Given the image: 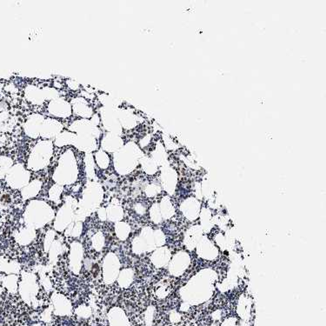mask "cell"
<instances>
[{"label":"cell","mask_w":326,"mask_h":326,"mask_svg":"<svg viewBox=\"0 0 326 326\" xmlns=\"http://www.w3.org/2000/svg\"><path fill=\"white\" fill-rule=\"evenodd\" d=\"M25 222L27 227L36 229L42 227L53 218L52 209L42 202H32L25 211Z\"/></svg>","instance_id":"obj_1"},{"label":"cell","mask_w":326,"mask_h":326,"mask_svg":"<svg viewBox=\"0 0 326 326\" xmlns=\"http://www.w3.org/2000/svg\"><path fill=\"white\" fill-rule=\"evenodd\" d=\"M19 293L21 295L22 298L26 303H32L34 300L38 286H37V280L33 274L24 273L22 276V280L18 285Z\"/></svg>","instance_id":"obj_2"},{"label":"cell","mask_w":326,"mask_h":326,"mask_svg":"<svg viewBox=\"0 0 326 326\" xmlns=\"http://www.w3.org/2000/svg\"><path fill=\"white\" fill-rule=\"evenodd\" d=\"M120 269V263L117 257L110 253L105 257L103 263V272H104V279L106 284H112L115 280Z\"/></svg>","instance_id":"obj_3"},{"label":"cell","mask_w":326,"mask_h":326,"mask_svg":"<svg viewBox=\"0 0 326 326\" xmlns=\"http://www.w3.org/2000/svg\"><path fill=\"white\" fill-rule=\"evenodd\" d=\"M73 217V210L72 208L66 204L62 207V209L59 211L57 215L56 221H55V229L58 231H63L64 229L68 227Z\"/></svg>","instance_id":"obj_4"},{"label":"cell","mask_w":326,"mask_h":326,"mask_svg":"<svg viewBox=\"0 0 326 326\" xmlns=\"http://www.w3.org/2000/svg\"><path fill=\"white\" fill-rule=\"evenodd\" d=\"M54 312L57 315H70L71 312V305L70 301L63 295L55 294L53 297Z\"/></svg>","instance_id":"obj_5"},{"label":"cell","mask_w":326,"mask_h":326,"mask_svg":"<svg viewBox=\"0 0 326 326\" xmlns=\"http://www.w3.org/2000/svg\"><path fill=\"white\" fill-rule=\"evenodd\" d=\"M82 258H83L82 246L78 243H74L70 249V266L71 270L75 273H78V271L80 270Z\"/></svg>","instance_id":"obj_6"},{"label":"cell","mask_w":326,"mask_h":326,"mask_svg":"<svg viewBox=\"0 0 326 326\" xmlns=\"http://www.w3.org/2000/svg\"><path fill=\"white\" fill-rule=\"evenodd\" d=\"M109 323L111 326H130L127 316L120 308H113L108 314Z\"/></svg>","instance_id":"obj_7"},{"label":"cell","mask_w":326,"mask_h":326,"mask_svg":"<svg viewBox=\"0 0 326 326\" xmlns=\"http://www.w3.org/2000/svg\"><path fill=\"white\" fill-rule=\"evenodd\" d=\"M26 181H27V177L25 175V172L18 167L13 169L8 176V183L10 184V186L14 188L21 187L25 185Z\"/></svg>","instance_id":"obj_8"},{"label":"cell","mask_w":326,"mask_h":326,"mask_svg":"<svg viewBox=\"0 0 326 326\" xmlns=\"http://www.w3.org/2000/svg\"><path fill=\"white\" fill-rule=\"evenodd\" d=\"M36 232L34 229L30 228V227H25L22 228L16 232L15 239L16 241L21 245V246H26L32 242L33 239L35 238Z\"/></svg>","instance_id":"obj_9"},{"label":"cell","mask_w":326,"mask_h":326,"mask_svg":"<svg viewBox=\"0 0 326 326\" xmlns=\"http://www.w3.org/2000/svg\"><path fill=\"white\" fill-rule=\"evenodd\" d=\"M19 269H20V267L16 262L0 259V271L9 275V274L17 273Z\"/></svg>","instance_id":"obj_10"},{"label":"cell","mask_w":326,"mask_h":326,"mask_svg":"<svg viewBox=\"0 0 326 326\" xmlns=\"http://www.w3.org/2000/svg\"><path fill=\"white\" fill-rule=\"evenodd\" d=\"M3 284L7 291L11 293H15L18 291V277L15 274H9L7 276L3 277Z\"/></svg>","instance_id":"obj_11"},{"label":"cell","mask_w":326,"mask_h":326,"mask_svg":"<svg viewBox=\"0 0 326 326\" xmlns=\"http://www.w3.org/2000/svg\"><path fill=\"white\" fill-rule=\"evenodd\" d=\"M106 214H107V218H109V220L111 221H118L122 217H121L122 210L120 207L114 206V205L109 207L106 210Z\"/></svg>","instance_id":"obj_12"},{"label":"cell","mask_w":326,"mask_h":326,"mask_svg":"<svg viewBox=\"0 0 326 326\" xmlns=\"http://www.w3.org/2000/svg\"><path fill=\"white\" fill-rule=\"evenodd\" d=\"M92 246L94 247V249L98 252H100L103 249V247L105 246V238L101 232H98L92 238Z\"/></svg>","instance_id":"obj_13"},{"label":"cell","mask_w":326,"mask_h":326,"mask_svg":"<svg viewBox=\"0 0 326 326\" xmlns=\"http://www.w3.org/2000/svg\"><path fill=\"white\" fill-rule=\"evenodd\" d=\"M76 313H77V316H79L81 318H84V319H87L89 318L91 314V309L87 307V306H79L78 308L76 310Z\"/></svg>","instance_id":"obj_14"},{"label":"cell","mask_w":326,"mask_h":326,"mask_svg":"<svg viewBox=\"0 0 326 326\" xmlns=\"http://www.w3.org/2000/svg\"><path fill=\"white\" fill-rule=\"evenodd\" d=\"M126 227H127V225H124V223H119L116 225L117 236L120 239H125L127 236V232H125L126 231Z\"/></svg>","instance_id":"obj_15"},{"label":"cell","mask_w":326,"mask_h":326,"mask_svg":"<svg viewBox=\"0 0 326 326\" xmlns=\"http://www.w3.org/2000/svg\"><path fill=\"white\" fill-rule=\"evenodd\" d=\"M10 167V163L6 159L0 158V178H3Z\"/></svg>","instance_id":"obj_16"},{"label":"cell","mask_w":326,"mask_h":326,"mask_svg":"<svg viewBox=\"0 0 326 326\" xmlns=\"http://www.w3.org/2000/svg\"><path fill=\"white\" fill-rule=\"evenodd\" d=\"M54 237H55V233H54V232H53V231H51V232L47 233V235H46V243H45L46 251L49 249L50 246L53 245Z\"/></svg>","instance_id":"obj_17"},{"label":"cell","mask_w":326,"mask_h":326,"mask_svg":"<svg viewBox=\"0 0 326 326\" xmlns=\"http://www.w3.org/2000/svg\"><path fill=\"white\" fill-rule=\"evenodd\" d=\"M70 232H71V233H70L71 236H75V237H77V236L79 235V234L81 233V230H82V225H81L80 223H77L76 225H74L73 227H72V225L70 226Z\"/></svg>","instance_id":"obj_18"},{"label":"cell","mask_w":326,"mask_h":326,"mask_svg":"<svg viewBox=\"0 0 326 326\" xmlns=\"http://www.w3.org/2000/svg\"><path fill=\"white\" fill-rule=\"evenodd\" d=\"M60 193H61V189H60V187H56V186L53 187V190L51 191V193H50L51 198L54 200V201H56L59 198Z\"/></svg>","instance_id":"obj_19"},{"label":"cell","mask_w":326,"mask_h":326,"mask_svg":"<svg viewBox=\"0 0 326 326\" xmlns=\"http://www.w3.org/2000/svg\"><path fill=\"white\" fill-rule=\"evenodd\" d=\"M98 217H100L102 220H105L107 218L106 210H105V209H100V210H98Z\"/></svg>","instance_id":"obj_20"},{"label":"cell","mask_w":326,"mask_h":326,"mask_svg":"<svg viewBox=\"0 0 326 326\" xmlns=\"http://www.w3.org/2000/svg\"><path fill=\"white\" fill-rule=\"evenodd\" d=\"M1 292H2V289H1V286H0V296H1Z\"/></svg>","instance_id":"obj_21"},{"label":"cell","mask_w":326,"mask_h":326,"mask_svg":"<svg viewBox=\"0 0 326 326\" xmlns=\"http://www.w3.org/2000/svg\"><path fill=\"white\" fill-rule=\"evenodd\" d=\"M39 326V325H36V326Z\"/></svg>","instance_id":"obj_22"},{"label":"cell","mask_w":326,"mask_h":326,"mask_svg":"<svg viewBox=\"0 0 326 326\" xmlns=\"http://www.w3.org/2000/svg\"></svg>","instance_id":"obj_23"}]
</instances>
